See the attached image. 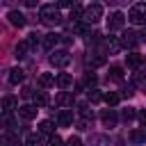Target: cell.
<instances>
[{"label":"cell","mask_w":146,"mask_h":146,"mask_svg":"<svg viewBox=\"0 0 146 146\" xmlns=\"http://www.w3.org/2000/svg\"><path fill=\"white\" fill-rule=\"evenodd\" d=\"M39 18H41L46 25H59V23H62V14H59V9H57L55 5H43V7L39 9Z\"/></svg>","instance_id":"1"},{"label":"cell","mask_w":146,"mask_h":146,"mask_svg":"<svg viewBox=\"0 0 146 146\" xmlns=\"http://www.w3.org/2000/svg\"><path fill=\"white\" fill-rule=\"evenodd\" d=\"M128 21L132 25H146V5H135L128 11Z\"/></svg>","instance_id":"2"},{"label":"cell","mask_w":146,"mask_h":146,"mask_svg":"<svg viewBox=\"0 0 146 146\" xmlns=\"http://www.w3.org/2000/svg\"><path fill=\"white\" fill-rule=\"evenodd\" d=\"M103 18V7L100 5H89V7H84V23H96V21H100Z\"/></svg>","instance_id":"3"},{"label":"cell","mask_w":146,"mask_h":146,"mask_svg":"<svg viewBox=\"0 0 146 146\" xmlns=\"http://www.w3.org/2000/svg\"><path fill=\"white\" fill-rule=\"evenodd\" d=\"M50 64L57 66V68H64V66L71 64V55H68L66 50H55V52L50 55Z\"/></svg>","instance_id":"4"},{"label":"cell","mask_w":146,"mask_h":146,"mask_svg":"<svg viewBox=\"0 0 146 146\" xmlns=\"http://www.w3.org/2000/svg\"><path fill=\"white\" fill-rule=\"evenodd\" d=\"M123 23H125V16H123L121 11H114V14H110V18H107V30H110V32H116V30L123 27Z\"/></svg>","instance_id":"5"},{"label":"cell","mask_w":146,"mask_h":146,"mask_svg":"<svg viewBox=\"0 0 146 146\" xmlns=\"http://www.w3.org/2000/svg\"><path fill=\"white\" fill-rule=\"evenodd\" d=\"M137 43H141V36H139L137 32H132V30L123 32V36H121V46H123V48H135Z\"/></svg>","instance_id":"6"},{"label":"cell","mask_w":146,"mask_h":146,"mask_svg":"<svg viewBox=\"0 0 146 146\" xmlns=\"http://www.w3.org/2000/svg\"><path fill=\"white\" fill-rule=\"evenodd\" d=\"M100 121H103V125H105V128H114V125H116V121H119V116H116V112H114V110H103Z\"/></svg>","instance_id":"7"},{"label":"cell","mask_w":146,"mask_h":146,"mask_svg":"<svg viewBox=\"0 0 146 146\" xmlns=\"http://www.w3.org/2000/svg\"><path fill=\"white\" fill-rule=\"evenodd\" d=\"M36 105H23V107H18V116L21 119H25V121H32L34 116H36Z\"/></svg>","instance_id":"8"},{"label":"cell","mask_w":146,"mask_h":146,"mask_svg":"<svg viewBox=\"0 0 146 146\" xmlns=\"http://www.w3.org/2000/svg\"><path fill=\"white\" fill-rule=\"evenodd\" d=\"M55 84L59 89H68L73 84V75L71 73H59V75H55Z\"/></svg>","instance_id":"9"},{"label":"cell","mask_w":146,"mask_h":146,"mask_svg":"<svg viewBox=\"0 0 146 146\" xmlns=\"http://www.w3.org/2000/svg\"><path fill=\"white\" fill-rule=\"evenodd\" d=\"M7 18H9V23H11L14 27H25V23H27V21H25V16H23L21 11H9V14H7Z\"/></svg>","instance_id":"10"},{"label":"cell","mask_w":146,"mask_h":146,"mask_svg":"<svg viewBox=\"0 0 146 146\" xmlns=\"http://www.w3.org/2000/svg\"><path fill=\"white\" fill-rule=\"evenodd\" d=\"M73 119H75V116H73V110H62V112L57 114V123H59V125H71Z\"/></svg>","instance_id":"11"},{"label":"cell","mask_w":146,"mask_h":146,"mask_svg":"<svg viewBox=\"0 0 146 146\" xmlns=\"http://www.w3.org/2000/svg\"><path fill=\"white\" fill-rule=\"evenodd\" d=\"M55 103H57V105H62V107L73 105V94H68V91H59V94H57V98H55Z\"/></svg>","instance_id":"12"},{"label":"cell","mask_w":146,"mask_h":146,"mask_svg":"<svg viewBox=\"0 0 146 146\" xmlns=\"http://www.w3.org/2000/svg\"><path fill=\"white\" fill-rule=\"evenodd\" d=\"M32 98H34V105H36V107H46V105L50 103V98H48V94H46V91H36Z\"/></svg>","instance_id":"13"},{"label":"cell","mask_w":146,"mask_h":146,"mask_svg":"<svg viewBox=\"0 0 146 146\" xmlns=\"http://www.w3.org/2000/svg\"><path fill=\"white\" fill-rule=\"evenodd\" d=\"M71 18H73L75 23H80V21L84 18V7H82V5H73V7H71Z\"/></svg>","instance_id":"14"},{"label":"cell","mask_w":146,"mask_h":146,"mask_svg":"<svg viewBox=\"0 0 146 146\" xmlns=\"http://www.w3.org/2000/svg\"><path fill=\"white\" fill-rule=\"evenodd\" d=\"M59 41H62V34H46L43 36V46L46 48H55Z\"/></svg>","instance_id":"15"},{"label":"cell","mask_w":146,"mask_h":146,"mask_svg":"<svg viewBox=\"0 0 146 146\" xmlns=\"http://www.w3.org/2000/svg\"><path fill=\"white\" fill-rule=\"evenodd\" d=\"M107 59H105V55H89L87 57V64L89 66H94V68H98V66H103Z\"/></svg>","instance_id":"16"},{"label":"cell","mask_w":146,"mask_h":146,"mask_svg":"<svg viewBox=\"0 0 146 146\" xmlns=\"http://www.w3.org/2000/svg\"><path fill=\"white\" fill-rule=\"evenodd\" d=\"M16 105H18V100H16L14 96H7V98H2V112H5V114H9V112H11Z\"/></svg>","instance_id":"17"},{"label":"cell","mask_w":146,"mask_h":146,"mask_svg":"<svg viewBox=\"0 0 146 146\" xmlns=\"http://www.w3.org/2000/svg\"><path fill=\"white\" fill-rule=\"evenodd\" d=\"M123 46H121V39H116V36H110L107 39V50L110 52H119Z\"/></svg>","instance_id":"18"},{"label":"cell","mask_w":146,"mask_h":146,"mask_svg":"<svg viewBox=\"0 0 146 146\" xmlns=\"http://www.w3.org/2000/svg\"><path fill=\"white\" fill-rule=\"evenodd\" d=\"M125 62H128V66L137 68V66L141 64V55H139V52H130V55H125Z\"/></svg>","instance_id":"19"},{"label":"cell","mask_w":146,"mask_h":146,"mask_svg":"<svg viewBox=\"0 0 146 146\" xmlns=\"http://www.w3.org/2000/svg\"><path fill=\"white\" fill-rule=\"evenodd\" d=\"M9 82H11V84L23 82V71H21V68H11V71H9Z\"/></svg>","instance_id":"20"},{"label":"cell","mask_w":146,"mask_h":146,"mask_svg":"<svg viewBox=\"0 0 146 146\" xmlns=\"http://www.w3.org/2000/svg\"><path fill=\"white\" fill-rule=\"evenodd\" d=\"M39 84H41V87H52V84H55V75L41 73V75H39Z\"/></svg>","instance_id":"21"},{"label":"cell","mask_w":146,"mask_h":146,"mask_svg":"<svg viewBox=\"0 0 146 146\" xmlns=\"http://www.w3.org/2000/svg\"><path fill=\"white\" fill-rule=\"evenodd\" d=\"M30 46H32L30 41H21V43L16 46V57H25V52L30 50Z\"/></svg>","instance_id":"22"},{"label":"cell","mask_w":146,"mask_h":146,"mask_svg":"<svg viewBox=\"0 0 146 146\" xmlns=\"http://www.w3.org/2000/svg\"><path fill=\"white\" fill-rule=\"evenodd\" d=\"M119 100H121V96H119V94H114V91H107V94H105V103H107V105H112V107H114Z\"/></svg>","instance_id":"23"},{"label":"cell","mask_w":146,"mask_h":146,"mask_svg":"<svg viewBox=\"0 0 146 146\" xmlns=\"http://www.w3.org/2000/svg\"><path fill=\"white\" fill-rule=\"evenodd\" d=\"M132 82H135L139 89H144V91H146V75H141V73H135V75H132Z\"/></svg>","instance_id":"24"},{"label":"cell","mask_w":146,"mask_h":146,"mask_svg":"<svg viewBox=\"0 0 146 146\" xmlns=\"http://www.w3.org/2000/svg\"><path fill=\"white\" fill-rule=\"evenodd\" d=\"M89 100H91V103H100V100H105V96H103L98 89H89Z\"/></svg>","instance_id":"25"},{"label":"cell","mask_w":146,"mask_h":146,"mask_svg":"<svg viewBox=\"0 0 146 146\" xmlns=\"http://www.w3.org/2000/svg\"><path fill=\"white\" fill-rule=\"evenodd\" d=\"M73 32H78V34H87V32H89V25H87V23H73Z\"/></svg>","instance_id":"26"},{"label":"cell","mask_w":146,"mask_h":146,"mask_svg":"<svg viewBox=\"0 0 146 146\" xmlns=\"http://www.w3.org/2000/svg\"><path fill=\"white\" fill-rule=\"evenodd\" d=\"M121 116H123V121H130V119L137 116V112H135V107H125V110L121 112Z\"/></svg>","instance_id":"27"},{"label":"cell","mask_w":146,"mask_h":146,"mask_svg":"<svg viewBox=\"0 0 146 146\" xmlns=\"http://www.w3.org/2000/svg\"><path fill=\"white\" fill-rule=\"evenodd\" d=\"M39 130H41L43 135H50V132H52V121H41V123H39Z\"/></svg>","instance_id":"28"},{"label":"cell","mask_w":146,"mask_h":146,"mask_svg":"<svg viewBox=\"0 0 146 146\" xmlns=\"http://www.w3.org/2000/svg\"><path fill=\"white\" fill-rule=\"evenodd\" d=\"M39 144H41L39 135H27L25 137V146H39Z\"/></svg>","instance_id":"29"},{"label":"cell","mask_w":146,"mask_h":146,"mask_svg":"<svg viewBox=\"0 0 146 146\" xmlns=\"http://www.w3.org/2000/svg\"><path fill=\"white\" fill-rule=\"evenodd\" d=\"M110 75H112V80H121V78H123L121 66H112V68H110Z\"/></svg>","instance_id":"30"},{"label":"cell","mask_w":146,"mask_h":146,"mask_svg":"<svg viewBox=\"0 0 146 146\" xmlns=\"http://www.w3.org/2000/svg\"><path fill=\"white\" fill-rule=\"evenodd\" d=\"M75 125H78V130H89V119H80Z\"/></svg>","instance_id":"31"},{"label":"cell","mask_w":146,"mask_h":146,"mask_svg":"<svg viewBox=\"0 0 146 146\" xmlns=\"http://www.w3.org/2000/svg\"><path fill=\"white\" fill-rule=\"evenodd\" d=\"M48 146H62V137H57V135H52V137L48 139Z\"/></svg>","instance_id":"32"},{"label":"cell","mask_w":146,"mask_h":146,"mask_svg":"<svg viewBox=\"0 0 146 146\" xmlns=\"http://www.w3.org/2000/svg\"><path fill=\"white\" fill-rule=\"evenodd\" d=\"M66 146H82V141H80V137H71L66 141Z\"/></svg>","instance_id":"33"},{"label":"cell","mask_w":146,"mask_h":146,"mask_svg":"<svg viewBox=\"0 0 146 146\" xmlns=\"http://www.w3.org/2000/svg\"><path fill=\"white\" fill-rule=\"evenodd\" d=\"M137 116H139V121H141V125H146V110H141V112H137Z\"/></svg>","instance_id":"34"},{"label":"cell","mask_w":146,"mask_h":146,"mask_svg":"<svg viewBox=\"0 0 146 146\" xmlns=\"http://www.w3.org/2000/svg\"><path fill=\"white\" fill-rule=\"evenodd\" d=\"M23 96H25V98H30V96H34V94H32V89H30V87H25V89H23Z\"/></svg>","instance_id":"35"}]
</instances>
